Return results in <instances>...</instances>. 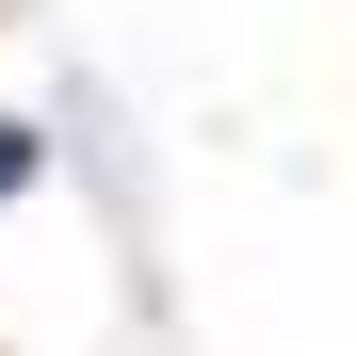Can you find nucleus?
Returning a JSON list of instances; mask_svg holds the SVG:
<instances>
[{
	"label": "nucleus",
	"instance_id": "nucleus-1",
	"mask_svg": "<svg viewBox=\"0 0 356 356\" xmlns=\"http://www.w3.org/2000/svg\"><path fill=\"white\" fill-rule=\"evenodd\" d=\"M33 162H49V146H33V130H17V113H0V195H17V178H33Z\"/></svg>",
	"mask_w": 356,
	"mask_h": 356
}]
</instances>
